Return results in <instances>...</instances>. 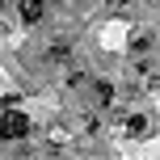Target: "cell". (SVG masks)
Returning <instances> with one entry per match:
<instances>
[{
  "label": "cell",
  "instance_id": "cell-2",
  "mask_svg": "<svg viewBox=\"0 0 160 160\" xmlns=\"http://www.w3.org/2000/svg\"><path fill=\"white\" fill-rule=\"evenodd\" d=\"M42 13H47V4H42V0H21V17H25V21H42Z\"/></svg>",
  "mask_w": 160,
  "mask_h": 160
},
{
  "label": "cell",
  "instance_id": "cell-1",
  "mask_svg": "<svg viewBox=\"0 0 160 160\" xmlns=\"http://www.w3.org/2000/svg\"><path fill=\"white\" fill-rule=\"evenodd\" d=\"M25 131H30V118L17 110H8L4 118H0V139H25Z\"/></svg>",
  "mask_w": 160,
  "mask_h": 160
},
{
  "label": "cell",
  "instance_id": "cell-4",
  "mask_svg": "<svg viewBox=\"0 0 160 160\" xmlns=\"http://www.w3.org/2000/svg\"><path fill=\"white\" fill-rule=\"evenodd\" d=\"M114 4H118V0H114Z\"/></svg>",
  "mask_w": 160,
  "mask_h": 160
},
{
  "label": "cell",
  "instance_id": "cell-3",
  "mask_svg": "<svg viewBox=\"0 0 160 160\" xmlns=\"http://www.w3.org/2000/svg\"><path fill=\"white\" fill-rule=\"evenodd\" d=\"M148 127H152V122H148V118H131V131H135V135H143Z\"/></svg>",
  "mask_w": 160,
  "mask_h": 160
}]
</instances>
